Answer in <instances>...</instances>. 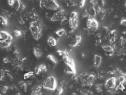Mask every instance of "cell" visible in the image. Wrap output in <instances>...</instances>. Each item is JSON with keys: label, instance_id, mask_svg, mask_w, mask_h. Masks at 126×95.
<instances>
[{"label": "cell", "instance_id": "cell-1", "mask_svg": "<svg viewBox=\"0 0 126 95\" xmlns=\"http://www.w3.org/2000/svg\"><path fill=\"white\" fill-rule=\"evenodd\" d=\"M29 30L33 38L35 40H39L41 37L42 26L37 21H33L30 24Z\"/></svg>", "mask_w": 126, "mask_h": 95}, {"label": "cell", "instance_id": "cell-2", "mask_svg": "<svg viewBox=\"0 0 126 95\" xmlns=\"http://www.w3.org/2000/svg\"><path fill=\"white\" fill-rule=\"evenodd\" d=\"M42 87L47 90L55 91L57 88V82L55 78L53 76H49L47 77L43 83Z\"/></svg>", "mask_w": 126, "mask_h": 95}, {"label": "cell", "instance_id": "cell-3", "mask_svg": "<svg viewBox=\"0 0 126 95\" xmlns=\"http://www.w3.org/2000/svg\"><path fill=\"white\" fill-rule=\"evenodd\" d=\"M40 7L47 10L55 11L60 9V6L55 1H40Z\"/></svg>", "mask_w": 126, "mask_h": 95}, {"label": "cell", "instance_id": "cell-4", "mask_svg": "<svg viewBox=\"0 0 126 95\" xmlns=\"http://www.w3.org/2000/svg\"><path fill=\"white\" fill-rule=\"evenodd\" d=\"M69 25L72 31L75 30L78 26L79 18L77 12H72L69 19Z\"/></svg>", "mask_w": 126, "mask_h": 95}, {"label": "cell", "instance_id": "cell-5", "mask_svg": "<svg viewBox=\"0 0 126 95\" xmlns=\"http://www.w3.org/2000/svg\"><path fill=\"white\" fill-rule=\"evenodd\" d=\"M50 20L53 22H63L65 20V11L60 10L56 12L50 18Z\"/></svg>", "mask_w": 126, "mask_h": 95}, {"label": "cell", "instance_id": "cell-6", "mask_svg": "<svg viewBox=\"0 0 126 95\" xmlns=\"http://www.w3.org/2000/svg\"><path fill=\"white\" fill-rule=\"evenodd\" d=\"M98 26V23L95 19L91 18L88 19L87 21V27L88 29L93 31H95L97 30Z\"/></svg>", "mask_w": 126, "mask_h": 95}, {"label": "cell", "instance_id": "cell-7", "mask_svg": "<svg viewBox=\"0 0 126 95\" xmlns=\"http://www.w3.org/2000/svg\"><path fill=\"white\" fill-rule=\"evenodd\" d=\"M117 79L115 77H111L105 82V86L109 89L115 88L116 85Z\"/></svg>", "mask_w": 126, "mask_h": 95}, {"label": "cell", "instance_id": "cell-8", "mask_svg": "<svg viewBox=\"0 0 126 95\" xmlns=\"http://www.w3.org/2000/svg\"><path fill=\"white\" fill-rule=\"evenodd\" d=\"M47 66L45 65L41 64L39 66L35 68L34 73L36 75H39L41 72L47 71Z\"/></svg>", "mask_w": 126, "mask_h": 95}, {"label": "cell", "instance_id": "cell-9", "mask_svg": "<svg viewBox=\"0 0 126 95\" xmlns=\"http://www.w3.org/2000/svg\"><path fill=\"white\" fill-rule=\"evenodd\" d=\"M82 41V37L80 35L75 36L74 40L72 41L70 44V46L73 47H76L78 44L80 43Z\"/></svg>", "mask_w": 126, "mask_h": 95}, {"label": "cell", "instance_id": "cell-10", "mask_svg": "<svg viewBox=\"0 0 126 95\" xmlns=\"http://www.w3.org/2000/svg\"><path fill=\"white\" fill-rule=\"evenodd\" d=\"M102 62V57L99 55H95L94 57V66L98 68L101 65Z\"/></svg>", "mask_w": 126, "mask_h": 95}, {"label": "cell", "instance_id": "cell-11", "mask_svg": "<svg viewBox=\"0 0 126 95\" xmlns=\"http://www.w3.org/2000/svg\"><path fill=\"white\" fill-rule=\"evenodd\" d=\"M33 54L37 59H39L42 56L43 53L41 49L39 47H34L33 49Z\"/></svg>", "mask_w": 126, "mask_h": 95}, {"label": "cell", "instance_id": "cell-12", "mask_svg": "<svg viewBox=\"0 0 126 95\" xmlns=\"http://www.w3.org/2000/svg\"><path fill=\"white\" fill-rule=\"evenodd\" d=\"M11 35L6 31H0V41H4L8 39Z\"/></svg>", "mask_w": 126, "mask_h": 95}, {"label": "cell", "instance_id": "cell-13", "mask_svg": "<svg viewBox=\"0 0 126 95\" xmlns=\"http://www.w3.org/2000/svg\"><path fill=\"white\" fill-rule=\"evenodd\" d=\"M41 94V87L38 86L31 92V95H40Z\"/></svg>", "mask_w": 126, "mask_h": 95}, {"label": "cell", "instance_id": "cell-14", "mask_svg": "<svg viewBox=\"0 0 126 95\" xmlns=\"http://www.w3.org/2000/svg\"><path fill=\"white\" fill-rule=\"evenodd\" d=\"M47 42L52 47H55L57 45V41L54 38L52 37H49L47 40Z\"/></svg>", "mask_w": 126, "mask_h": 95}, {"label": "cell", "instance_id": "cell-15", "mask_svg": "<svg viewBox=\"0 0 126 95\" xmlns=\"http://www.w3.org/2000/svg\"><path fill=\"white\" fill-rule=\"evenodd\" d=\"M102 49L105 52H106L107 53H112L113 51V47L110 46H109V45L103 46L102 47Z\"/></svg>", "mask_w": 126, "mask_h": 95}, {"label": "cell", "instance_id": "cell-16", "mask_svg": "<svg viewBox=\"0 0 126 95\" xmlns=\"http://www.w3.org/2000/svg\"><path fill=\"white\" fill-rule=\"evenodd\" d=\"M47 58L50 61H51L54 64H58V60L55 58V57L54 56L52 55H48L47 56Z\"/></svg>", "mask_w": 126, "mask_h": 95}, {"label": "cell", "instance_id": "cell-17", "mask_svg": "<svg viewBox=\"0 0 126 95\" xmlns=\"http://www.w3.org/2000/svg\"><path fill=\"white\" fill-rule=\"evenodd\" d=\"M0 23L3 26H6L8 24V19L5 16H0Z\"/></svg>", "mask_w": 126, "mask_h": 95}, {"label": "cell", "instance_id": "cell-18", "mask_svg": "<svg viewBox=\"0 0 126 95\" xmlns=\"http://www.w3.org/2000/svg\"><path fill=\"white\" fill-rule=\"evenodd\" d=\"M34 72H32V71H30V72H27L24 75L23 78L25 80L28 79L30 78H31V77H32V76L34 75Z\"/></svg>", "mask_w": 126, "mask_h": 95}, {"label": "cell", "instance_id": "cell-19", "mask_svg": "<svg viewBox=\"0 0 126 95\" xmlns=\"http://www.w3.org/2000/svg\"><path fill=\"white\" fill-rule=\"evenodd\" d=\"M21 1H15L14 4L13 6V7L15 10L18 11L20 9V5H21Z\"/></svg>", "mask_w": 126, "mask_h": 95}, {"label": "cell", "instance_id": "cell-20", "mask_svg": "<svg viewBox=\"0 0 126 95\" xmlns=\"http://www.w3.org/2000/svg\"><path fill=\"white\" fill-rule=\"evenodd\" d=\"M55 91V95H61L63 92V89L62 87H57L56 88Z\"/></svg>", "mask_w": 126, "mask_h": 95}, {"label": "cell", "instance_id": "cell-21", "mask_svg": "<svg viewBox=\"0 0 126 95\" xmlns=\"http://www.w3.org/2000/svg\"><path fill=\"white\" fill-rule=\"evenodd\" d=\"M65 33V30L64 29H61L56 31L55 34L59 37H62Z\"/></svg>", "mask_w": 126, "mask_h": 95}, {"label": "cell", "instance_id": "cell-22", "mask_svg": "<svg viewBox=\"0 0 126 95\" xmlns=\"http://www.w3.org/2000/svg\"><path fill=\"white\" fill-rule=\"evenodd\" d=\"M14 35L16 37H19L22 35V32L19 30H15L14 31Z\"/></svg>", "mask_w": 126, "mask_h": 95}, {"label": "cell", "instance_id": "cell-23", "mask_svg": "<svg viewBox=\"0 0 126 95\" xmlns=\"http://www.w3.org/2000/svg\"><path fill=\"white\" fill-rule=\"evenodd\" d=\"M8 89V87L7 86H4L2 88V89H1V93L2 94H5L6 92H7V90Z\"/></svg>", "mask_w": 126, "mask_h": 95}, {"label": "cell", "instance_id": "cell-24", "mask_svg": "<svg viewBox=\"0 0 126 95\" xmlns=\"http://www.w3.org/2000/svg\"><path fill=\"white\" fill-rule=\"evenodd\" d=\"M85 2H86V1H80V3H79V7H80V8H83L84 6V5H85Z\"/></svg>", "mask_w": 126, "mask_h": 95}, {"label": "cell", "instance_id": "cell-25", "mask_svg": "<svg viewBox=\"0 0 126 95\" xmlns=\"http://www.w3.org/2000/svg\"><path fill=\"white\" fill-rule=\"evenodd\" d=\"M14 2H15L14 0H10V1H8V5L9 6H11V7H13V5L14 4Z\"/></svg>", "mask_w": 126, "mask_h": 95}, {"label": "cell", "instance_id": "cell-26", "mask_svg": "<svg viewBox=\"0 0 126 95\" xmlns=\"http://www.w3.org/2000/svg\"><path fill=\"white\" fill-rule=\"evenodd\" d=\"M9 62V60L8 58H7V57H5V58H4L3 62L5 63V64H7V63H8Z\"/></svg>", "mask_w": 126, "mask_h": 95}, {"label": "cell", "instance_id": "cell-27", "mask_svg": "<svg viewBox=\"0 0 126 95\" xmlns=\"http://www.w3.org/2000/svg\"><path fill=\"white\" fill-rule=\"evenodd\" d=\"M126 19H123L121 21V24L122 25H124L125 26L126 25Z\"/></svg>", "mask_w": 126, "mask_h": 95}, {"label": "cell", "instance_id": "cell-28", "mask_svg": "<svg viewBox=\"0 0 126 95\" xmlns=\"http://www.w3.org/2000/svg\"><path fill=\"white\" fill-rule=\"evenodd\" d=\"M15 95H22V94H21L20 93H19V92H18V93H16Z\"/></svg>", "mask_w": 126, "mask_h": 95}]
</instances>
